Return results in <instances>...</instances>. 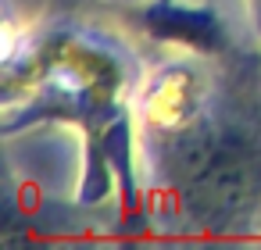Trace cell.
Instances as JSON below:
<instances>
[{
    "label": "cell",
    "mask_w": 261,
    "mask_h": 250,
    "mask_svg": "<svg viewBox=\"0 0 261 250\" xmlns=\"http://www.w3.org/2000/svg\"><path fill=\"white\" fill-rule=\"evenodd\" d=\"M125 86L129 72L122 58L111 54L100 40L68 29L50 33L36 40L22 61H8L4 129L15 132L18 125H33L43 118L75 122L90 140L93 172L108 164V172L115 175V168H122L133 193V172L125 157Z\"/></svg>",
    "instance_id": "1"
},
{
    "label": "cell",
    "mask_w": 261,
    "mask_h": 250,
    "mask_svg": "<svg viewBox=\"0 0 261 250\" xmlns=\"http://www.w3.org/2000/svg\"><path fill=\"white\" fill-rule=\"evenodd\" d=\"M143 140L165 186L200 229L232 232L261 214V122L229 111L218 86L197 118Z\"/></svg>",
    "instance_id": "2"
},
{
    "label": "cell",
    "mask_w": 261,
    "mask_h": 250,
    "mask_svg": "<svg viewBox=\"0 0 261 250\" xmlns=\"http://www.w3.org/2000/svg\"><path fill=\"white\" fill-rule=\"evenodd\" d=\"M129 18L147 36L182 47L193 58H225L232 50V40L204 8V0H147L129 11Z\"/></svg>",
    "instance_id": "3"
},
{
    "label": "cell",
    "mask_w": 261,
    "mask_h": 250,
    "mask_svg": "<svg viewBox=\"0 0 261 250\" xmlns=\"http://www.w3.org/2000/svg\"><path fill=\"white\" fill-rule=\"evenodd\" d=\"M250 18H254V29H257V40H261V0H250Z\"/></svg>",
    "instance_id": "4"
}]
</instances>
